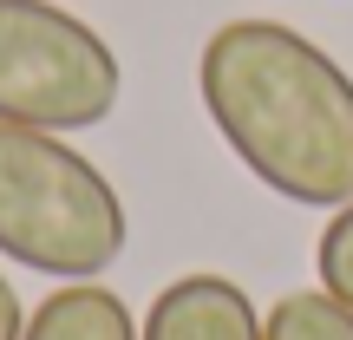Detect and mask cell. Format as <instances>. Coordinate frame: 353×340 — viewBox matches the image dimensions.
<instances>
[{
  "instance_id": "cell-1",
  "label": "cell",
  "mask_w": 353,
  "mask_h": 340,
  "mask_svg": "<svg viewBox=\"0 0 353 340\" xmlns=\"http://www.w3.org/2000/svg\"><path fill=\"white\" fill-rule=\"evenodd\" d=\"M196 92L236 164L301 210L353 203V79L281 20H229L203 39Z\"/></svg>"
},
{
  "instance_id": "cell-2",
  "label": "cell",
  "mask_w": 353,
  "mask_h": 340,
  "mask_svg": "<svg viewBox=\"0 0 353 340\" xmlns=\"http://www.w3.org/2000/svg\"><path fill=\"white\" fill-rule=\"evenodd\" d=\"M131 216L112 177L59 131L0 125V255L52 281H99L125 255Z\"/></svg>"
},
{
  "instance_id": "cell-3",
  "label": "cell",
  "mask_w": 353,
  "mask_h": 340,
  "mask_svg": "<svg viewBox=\"0 0 353 340\" xmlns=\"http://www.w3.org/2000/svg\"><path fill=\"white\" fill-rule=\"evenodd\" d=\"M125 66L59 0H0V125L92 131L118 112Z\"/></svg>"
},
{
  "instance_id": "cell-4",
  "label": "cell",
  "mask_w": 353,
  "mask_h": 340,
  "mask_svg": "<svg viewBox=\"0 0 353 340\" xmlns=\"http://www.w3.org/2000/svg\"><path fill=\"white\" fill-rule=\"evenodd\" d=\"M138 340H262V314L229 275H176L151 301Z\"/></svg>"
},
{
  "instance_id": "cell-5",
  "label": "cell",
  "mask_w": 353,
  "mask_h": 340,
  "mask_svg": "<svg viewBox=\"0 0 353 340\" xmlns=\"http://www.w3.org/2000/svg\"><path fill=\"white\" fill-rule=\"evenodd\" d=\"M20 340H138V321H131V308L118 301L112 288H99V281H65V288H52L46 301L26 314Z\"/></svg>"
},
{
  "instance_id": "cell-6",
  "label": "cell",
  "mask_w": 353,
  "mask_h": 340,
  "mask_svg": "<svg viewBox=\"0 0 353 340\" xmlns=\"http://www.w3.org/2000/svg\"><path fill=\"white\" fill-rule=\"evenodd\" d=\"M262 340H353V308H341L327 288H294L268 308Z\"/></svg>"
},
{
  "instance_id": "cell-7",
  "label": "cell",
  "mask_w": 353,
  "mask_h": 340,
  "mask_svg": "<svg viewBox=\"0 0 353 340\" xmlns=\"http://www.w3.org/2000/svg\"><path fill=\"white\" fill-rule=\"evenodd\" d=\"M314 275L341 308H353V203H341V210L327 216V229H321V242H314Z\"/></svg>"
},
{
  "instance_id": "cell-8",
  "label": "cell",
  "mask_w": 353,
  "mask_h": 340,
  "mask_svg": "<svg viewBox=\"0 0 353 340\" xmlns=\"http://www.w3.org/2000/svg\"><path fill=\"white\" fill-rule=\"evenodd\" d=\"M20 334H26V308L13 294V281L0 275V340H20Z\"/></svg>"
}]
</instances>
